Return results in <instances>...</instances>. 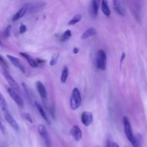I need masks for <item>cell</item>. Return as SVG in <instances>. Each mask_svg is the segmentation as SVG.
<instances>
[{"label": "cell", "mask_w": 147, "mask_h": 147, "mask_svg": "<svg viewBox=\"0 0 147 147\" xmlns=\"http://www.w3.org/2000/svg\"><path fill=\"white\" fill-rule=\"evenodd\" d=\"M123 128L125 134L129 140V141L131 143L133 147H140V145L139 144V141L134 137L130 121L127 117H123L122 119Z\"/></svg>", "instance_id": "1"}, {"label": "cell", "mask_w": 147, "mask_h": 147, "mask_svg": "<svg viewBox=\"0 0 147 147\" xmlns=\"http://www.w3.org/2000/svg\"><path fill=\"white\" fill-rule=\"evenodd\" d=\"M81 95L79 90L77 88H74L72 90L69 101L71 109L73 110L78 109L81 104Z\"/></svg>", "instance_id": "2"}, {"label": "cell", "mask_w": 147, "mask_h": 147, "mask_svg": "<svg viewBox=\"0 0 147 147\" xmlns=\"http://www.w3.org/2000/svg\"><path fill=\"white\" fill-rule=\"evenodd\" d=\"M107 56L105 52L102 49H99L96 54V65L100 70H105L106 68Z\"/></svg>", "instance_id": "3"}, {"label": "cell", "mask_w": 147, "mask_h": 147, "mask_svg": "<svg viewBox=\"0 0 147 147\" xmlns=\"http://www.w3.org/2000/svg\"><path fill=\"white\" fill-rule=\"evenodd\" d=\"M37 129H38V131L40 135L44 139L47 147H51V140H50L48 131H47V129L45 127V126L42 124H40V125H38Z\"/></svg>", "instance_id": "4"}, {"label": "cell", "mask_w": 147, "mask_h": 147, "mask_svg": "<svg viewBox=\"0 0 147 147\" xmlns=\"http://www.w3.org/2000/svg\"><path fill=\"white\" fill-rule=\"evenodd\" d=\"M114 4V9L115 12L121 16H123L125 14V10H126V6H125V2L123 1H120V0H115L113 1Z\"/></svg>", "instance_id": "5"}, {"label": "cell", "mask_w": 147, "mask_h": 147, "mask_svg": "<svg viewBox=\"0 0 147 147\" xmlns=\"http://www.w3.org/2000/svg\"><path fill=\"white\" fill-rule=\"evenodd\" d=\"M6 90L7 93L10 96L11 99L16 102V103L20 107H22L23 106V101L20 95L17 94V91L14 90L13 88L9 87H6Z\"/></svg>", "instance_id": "6"}, {"label": "cell", "mask_w": 147, "mask_h": 147, "mask_svg": "<svg viewBox=\"0 0 147 147\" xmlns=\"http://www.w3.org/2000/svg\"><path fill=\"white\" fill-rule=\"evenodd\" d=\"M3 75L5 76L7 82L10 86V87L13 88L16 91H19V86L17 82L15 80V79L12 77V76L9 73L7 70H3Z\"/></svg>", "instance_id": "7"}, {"label": "cell", "mask_w": 147, "mask_h": 147, "mask_svg": "<svg viewBox=\"0 0 147 147\" xmlns=\"http://www.w3.org/2000/svg\"><path fill=\"white\" fill-rule=\"evenodd\" d=\"M81 121L82 123L86 126H88L93 122V115L90 111H84L81 115Z\"/></svg>", "instance_id": "8"}, {"label": "cell", "mask_w": 147, "mask_h": 147, "mask_svg": "<svg viewBox=\"0 0 147 147\" xmlns=\"http://www.w3.org/2000/svg\"><path fill=\"white\" fill-rule=\"evenodd\" d=\"M7 58L10 60V61L18 69H19L22 73L25 72V67L22 63V62L17 57L13 56L10 55H6Z\"/></svg>", "instance_id": "9"}, {"label": "cell", "mask_w": 147, "mask_h": 147, "mask_svg": "<svg viewBox=\"0 0 147 147\" xmlns=\"http://www.w3.org/2000/svg\"><path fill=\"white\" fill-rule=\"evenodd\" d=\"M4 117L6 121L11 126L13 129H14L16 131H18L19 130V126L17 121L8 111L4 113Z\"/></svg>", "instance_id": "10"}, {"label": "cell", "mask_w": 147, "mask_h": 147, "mask_svg": "<svg viewBox=\"0 0 147 147\" xmlns=\"http://www.w3.org/2000/svg\"><path fill=\"white\" fill-rule=\"evenodd\" d=\"M36 86L37 90L38 91V92L40 96H41V98H42V99L43 100H47V92L44 84L40 81H37L36 82Z\"/></svg>", "instance_id": "11"}, {"label": "cell", "mask_w": 147, "mask_h": 147, "mask_svg": "<svg viewBox=\"0 0 147 147\" xmlns=\"http://www.w3.org/2000/svg\"><path fill=\"white\" fill-rule=\"evenodd\" d=\"M28 9V4H24L17 12L13 16L12 18L13 21H16L21 18H22L26 13Z\"/></svg>", "instance_id": "12"}, {"label": "cell", "mask_w": 147, "mask_h": 147, "mask_svg": "<svg viewBox=\"0 0 147 147\" xmlns=\"http://www.w3.org/2000/svg\"><path fill=\"white\" fill-rule=\"evenodd\" d=\"M71 134L75 140L79 141L82 136V133L78 125H74L71 130Z\"/></svg>", "instance_id": "13"}, {"label": "cell", "mask_w": 147, "mask_h": 147, "mask_svg": "<svg viewBox=\"0 0 147 147\" xmlns=\"http://www.w3.org/2000/svg\"><path fill=\"white\" fill-rule=\"evenodd\" d=\"M20 55L27 60L30 67L33 68H36L38 67V63H37V61L34 60L29 55L25 52H20Z\"/></svg>", "instance_id": "14"}, {"label": "cell", "mask_w": 147, "mask_h": 147, "mask_svg": "<svg viewBox=\"0 0 147 147\" xmlns=\"http://www.w3.org/2000/svg\"><path fill=\"white\" fill-rule=\"evenodd\" d=\"M35 105L36 106V107L40 113V114L41 115V116L42 117V118L45 120V121L49 125H50L51 122H50V121L49 119H48L45 112V110H44L42 106L37 102H35Z\"/></svg>", "instance_id": "15"}, {"label": "cell", "mask_w": 147, "mask_h": 147, "mask_svg": "<svg viewBox=\"0 0 147 147\" xmlns=\"http://www.w3.org/2000/svg\"><path fill=\"white\" fill-rule=\"evenodd\" d=\"M97 32L96 30L94 28H90L88 29H87L82 35L81 38L82 39H87L88 37L92 36H95V34H96Z\"/></svg>", "instance_id": "16"}, {"label": "cell", "mask_w": 147, "mask_h": 147, "mask_svg": "<svg viewBox=\"0 0 147 147\" xmlns=\"http://www.w3.org/2000/svg\"><path fill=\"white\" fill-rule=\"evenodd\" d=\"M98 9H99L98 1L95 0L92 1L91 2V14L93 17L95 18L98 16Z\"/></svg>", "instance_id": "17"}, {"label": "cell", "mask_w": 147, "mask_h": 147, "mask_svg": "<svg viewBox=\"0 0 147 147\" xmlns=\"http://www.w3.org/2000/svg\"><path fill=\"white\" fill-rule=\"evenodd\" d=\"M101 7H102V10L103 13V14L107 16V17H110V14H111V11L109 8V6L108 5V2L106 0H102L101 2Z\"/></svg>", "instance_id": "18"}, {"label": "cell", "mask_w": 147, "mask_h": 147, "mask_svg": "<svg viewBox=\"0 0 147 147\" xmlns=\"http://www.w3.org/2000/svg\"><path fill=\"white\" fill-rule=\"evenodd\" d=\"M133 14L134 15V17L136 19H141V15L142 14V7L141 5H137V4L136 3V5H134L133 7Z\"/></svg>", "instance_id": "19"}, {"label": "cell", "mask_w": 147, "mask_h": 147, "mask_svg": "<svg viewBox=\"0 0 147 147\" xmlns=\"http://www.w3.org/2000/svg\"><path fill=\"white\" fill-rule=\"evenodd\" d=\"M0 107L4 113L8 111L7 105L3 94L0 92Z\"/></svg>", "instance_id": "20"}, {"label": "cell", "mask_w": 147, "mask_h": 147, "mask_svg": "<svg viewBox=\"0 0 147 147\" xmlns=\"http://www.w3.org/2000/svg\"><path fill=\"white\" fill-rule=\"evenodd\" d=\"M68 69L67 67L65 66V67H64V68L62 70L61 78H60L61 82L63 83H65V82L67 81V79L68 78Z\"/></svg>", "instance_id": "21"}, {"label": "cell", "mask_w": 147, "mask_h": 147, "mask_svg": "<svg viewBox=\"0 0 147 147\" xmlns=\"http://www.w3.org/2000/svg\"><path fill=\"white\" fill-rule=\"evenodd\" d=\"M59 56H60V54H59V52H57V53H55L53 54L51 56V60H50V62H49L50 65L53 66V65H56L57 61H58Z\"/></svg>", "instance_id": "22"}, {"label": "cell", "mask_w": 147, "mask_h": 147, "mask_svg": "<svg viewBox=\"0 0 147 147\" xmlns=\"http://www.w3.org/2000/svg\"><path fill=\"white\" fill-rule=\"evenodd\" d=\"M82 18V16L79 14H78L76 15H75L68 23V24L69 25H74L75 24H76V23H78V22H79L81 20Z\"/></svg>", "instance_id": "23"}, {"label": "cell", "mask_w": 147, "mask_h": 147, "mask_svg": "<svg viewBox=\"0 0 147 147\" xmlns=\"http://www.w3.org/2000/svg\"><path fill=\"white\" fill-rule=\"evenodd\" d=\"M71 37V32L70 30L68 29L65 30L60 36V40L63 41L68 40Z\"/></svg>", "instance_id": "24"}, {"label": "cell", "mask_w": 147, "mask_h": 147, "mask_svg": "<svg viewBox=\"0 0 147 147\" xmlns=\"http://www.w3.org/2000/svg\"><path fill=\"white\" fill-rule=\"evenodd\" d=\"M0 65H1V67H3L4 70H6L9 67L7 62L5 60L3 57L1 55H0Z\"/></svg>", "instance_id": "25"}, {"label": "cell", "mask_w": 147, "mask_h": 147, "mask_svg": "<svg viewBox=\"0 0 147 147\" xmlns=\"http://www.w3.org/2000/svg\"><path fill=\"white\" fill-rule=\"evenodd\" d=\"M10 30H11V25H9L7 26V27L6 28V29H5L4 32H3V34L6 37H9V36L10 34Z\"/></svg>", "instance_id": "26"}, {"label": "cell", "mask_w": 147, "mask_h": 147, "mask_svg": "<svg viewBox=\"0 0 147 147\" xmlns=\"http://www.w3.org/2000/svg\"><path fill=\"white\" fill-rule=\"evenodd\" d=\"M24 118H25L26 121H29V122H30V123H32V122H33L32 118L31 117L29 113H25V114H24Z\"/></svg>", "instance_id": "27"}, {"label": "cell", "mask_w": 147, "mask_h": 147, "mask_svg": "<svg viewBox=\"0 0 147 147\" xmlns=\"http://www.w3.org/2000/svg\"><path fill=\"white\" fill-rule=\"evenodd\" d=\"M26 30V27L24 24H21L20 26V33H23Z\"/></svg>", "instance_id": "28"}, {"label": "cell", "mask_w": 147, "mask_h": 147, "mask_svg": "<svg viewBox=\"0 0 147 147\" xmlns=\"http://www.w3.org/2000/svg\"><path fill=\"white\" fill-rule=\"evenodd\" d=\"M0 130L1 131V132H2L3 134L5 133V129L4 126L3 125L2 123L1 122V121H0Z\"/></svg>", "instance_id": "29"}, {"label": "cell", "mask_w": 147, "mask_h": 147, "mask_svg": "<svg viewBox=\"0 0 147 147\" xmlns=\"http://www.w3.org/2000/svg\"><path fill=\"white\" fill-rule=\"evenodd\" d=\"M72 51H73V53L74 54H77L79 52V49L77 47H75V48H74Z\"/></svg>", "instance_id": "30"}, {"label": "cell", "mask_w": 147, "mask_h": 147, "mask_svg": "<svg viewBox=\"0 0 147 147\" xmlns=\"http://www.w3.org/2000/svg\"><path fill=\"white\" fill-rule=\"evenodd\" d=\"M105 147H111V144H110V141L109 140H107L106 143Z\"/></svg>", "instance_id": "31"}, {"label": "cell", "mask_w": 147, "mask_h": 147, "mask_svg": "<svg viewBox=\"0 0 147 147\" xmlns=\"http://www.w3.org/2000/svg\"><path fill=\"white\" fill-rule=\"evenodd\" d=\"M125 57V53H122L121 55V59H120V62L121 63H122V61L123 60L124 58Z\"/></svg>", "instance_id": "32"}, {"label": "cell", "mask_w": 147, "mask_h": 147, "mask_svg": "<svg viewBox=\"0 0 147 147\" xmlns=\"http://www.w3.org/2000/svg\"><path fill=\"white\" fill-rule=\"evenodd\" d=\"M111 147H119L118 145L115 142H113L111 144Z\"/></svg>", "instance_id": "33"}, {"label": "cell", "mask_w": 147, "mask_h": 147, "mask_svg": "<svg viewBox=\"0 0 147 147\" xmlns=\"http://www.w3.org/2000/svg\"><path fill=\"white\" fill-rule=\"evenodd\" d=\"M0 45L1 46V45H2V42H1V41L0 40Z\"/></svg>", "instance_id": "34"}]
</instances>
